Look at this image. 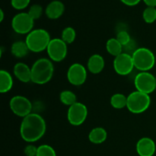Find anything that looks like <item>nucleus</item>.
Masks as SVG:
<instances>
[{
  "mask_svg": "<svg viewBox=\"0 0 156 156\" xmlns=\"http://www.w3.org/2000/svg\"><path fill=\"white\" fill-rule=\"evenodd\" d=\"M47 125L44 119L37 113H31L24 117L20 126V134L24 141L34 143L45 134Z\"/></svg>",
  "mask_w": 156,
  "mask_h": 156,
  "instance_id": "nucleus-1",
  "label": "nucleus"
},
{
  "mask_svg": "<svg viewBox=\"0 0 156 156\" xmlns=\"http://www.w3.org/2000/svg\"><path fill=\"white\" fill-rule=\"evenodd\" d=\"M54 73L52 60L47 58H41L31 66V82L37 85H44L51 80Z\"/></svg>",
  "mask_w": 156,
  "mask_h": 156,
  "instance_id": "nucleus-2",
  "label": "nucleus"
},
{
  "mask_svg": "<svg viewBox=\"0 0 156 156\" xmlns=\"http://www.w3.org/2000/svg\"><path fill=\"white\" fill-rule=\"evenodd\" d=\"M51 38L49 32L45 29L37 28L31 30L27 35L25 42L30 51L34 53H40L47 50Z\"/></svg>",
  "mask_w": 156,
  "mask_h": 156,
  "instance_id": "nucleus-3",
  "label": "nucleus"
},
{
  "mask_svg": "<svg viewBox=\"0 0 156 156\" xmlns=\"http://www.w3.org/2000/svg\"><path fill=\"white\" fill-rule=\"evenodd\" d=\"M132 57L134 66L140 72H149L156 64L155 54L146 47H138Z\"/></svg>",
  "mask_w": 156,
  "mask_h": 156,
  "instance_id": "nucleus-4",
  "label": "nucleus"
},
{
  "mask_svg": "<svg viewBox=\"0 0 156 156\" xmlns=\"http://www.w3.org/2000/svg\"><path fill=\"white\" fill-rule=\"evenodd\" d=\"M150 105L151 98L146 93L135 91L127 96L126 108L133 114H140L145 112L149 109Z\"/></svg>",
  "mask_w": 156,
  "mask_h": 156,
  "instance_id": "nucleus-5",
  "label": "nucleus"
},
{
  "mask_svg": "<svg viewBox=\"0 0 156 156\" xmlns=\"http://www.w3.org/2000/svg\"><path fill=\"white\" fill-rule=\"evenodd\" d=\"M34 20L27 12H20L13 17L12 27L14 31L19 34H28L33 30Z\"/></svg>",
  "mask_w": 156,
  "mask_h": 156,
  "instance_id": "nucleus-6",
  "label": "nucleus"
},
{
  "mask_svg": "<svg viewBox=\"0 0 156 156\" xmlns=\"http://www.w3.org/2000/svg\"><path fill=\"white\" fill-rule=\"evenodd\" d=\"M9 107L13 114L22 118L31 114L33 111V104L27 98L22 95H15L12 98Z\"/></svg>",
  "mask_w": 156,
  "mask_h": 156,
  "instance_id": "nucleus-7",
  "label": "nucleus"
},
{
  "mask_svg": "<svg viewBox=\"0 0 156 156\" xmlns=\"http://www.w3.org/2000/svg\"><path fill=\"white\" fill-rule=\"evenodd\" d=\"M136 91L151 94L156 89V78L149 72H140L134 79Z\"/></svg>",
  "mask_w": 156,
  "mask_h": 156,
  "instance_id": "nucleus-8",
  "label": "nucleus"
},
{
  "mask_svg": "<svg viewBox=\"0 0 156 156\" xmlns=\"http://www.w3.org/2000/svg\"><path fill=\"white\" fill-rule=\"evenodd\" d=\"M47 52L50 60L56 62H61L67 56V44L61 38L51 39L47 48Z\"/></svg>",
  "mask_w": 156,
  "mask_h": 156,
  "instance_id": "nucleus-9",
  "label": "nucleus"
},
{
  "mask_svg": "<svg viewBox=\"0 0 156 156\" xmlns=\"http://www.w3.org/2000/svg\"><path fill=\"white\" fill-rule=\"evenodd\" d=\"M88 117V108L84 104L76 102L70 106L67 111V119L69 123L75 126L84 123Z\"/></svg>",
  "mask_w": 156,
  "mask_h": 156,
  "instance_id": "nucleus-10",
  "label": "nucleus"
},
{
  "mask_svg": "<svg viewBox=\"0 0 156 156\" xmlns=\"http://www.w3.org/2000/svg\"><path fill=\"white\" fill-rule=\"evenodd\" d=\"M113 66L117 74L122 76L129 75L135 68L132 55L126 53H120L114 58Z\"/></svg>",
  "mask_w": 156,
  "mask_h": 156,
  "instance_id": "nucleus-11",
  "label": "nucleus"
},
{
  "mask_svg": "<svg viewBox=\"0 0 156 156\" xmlns=\"http://www.w3.org/2000/svg\"><path fill=\"white\" fill-rule=\"evenodd\" d=\"M87 79V70L80 63H73L67 71V79L69 82L75 86L83 85Z\"/></svg>",
  "mask_w": 156,
  "mask_h": 156,
  "instance_id": "nucleus-12",
  "label": "nucleus"
},
{
  "mask_svg": "<svg viewBox=\"0 0 156 156\" xmlns=\"http://www.w3.org/2000/svg\"><path fill=\"white\" fill-rule=\"evenodd\" d=\"M136 149L140 156H153L156 151V145L152 139L143 137L138 140Z\"/></svg>",
  "mask_w": 156,
  "mask_h": 156,
  "instance_id": "nucleus-13",
  "label": "nucleus"
},
{
  "mask_svg": "<svg viewBox=\"0 0 156 156\" xmlns=\"http://www.w3.org/2000/svg\"><path fill=\"white\" fill-rule=\"evenodd\" d=\"M65 5L63 3L59 0H54L49 3L45 9V14L50 19H58L64 13Z\"/></svg>",
  "mask_w": 156,
  "mask_h": 156,
  "instance_id": "nucleus-14",
  "label": "nucleus"
},
{
  "mask_svg": "<svg viewBox=\"0 0 156 156\" xmlns=\"http://www.w3.org/2000/svg\"><path fill=\"white\" fill-rule=\"evenodd\" d=\"M15 77L24 83L31 82V68L24 62H17L13 69Z\"/></svg>",
  "mask_w": 156,
  "mask_h": 156,
  "instance_id": "nucleus-15",
  "label": "nucleus"
},
{
  "mask_svg": "<svg viewBox=\"0 0 156 156\" xmlns=\"http://www.w3.org/2000/svg\"><path fill=\"white\" fill-rule=\"evenodd\" d=\"M105 59L100 54H93L90 56L87 63V67L92 74H99L105 69Z\"/></svg>",
  "mask_w": 156,
  "mask_h": 156,
  "instance_id": "nucleus-16",
  "label": "nucleus"
},
{
  "mask_svg": "<svg viewBox=\"0 0 156 156\" xmlns=\"http://www.w3.org/2000/svg\"><path fill=\"white\" fill-rule=\"evenodd\" d=\"M108 138V133L103 127H94L88 134V140L93 144H101Z\"/></svg>",
  "mask_w": 156,
  "mask_h": 156,
  "instance_id": "nucleus-17",
  "label": "nucleus"
},
{
  "mask_svg": "<svg viewBox=\"0 0 156 156\" xmlns=\"http://www.w3.org/2000/svg\"><path fill=\"white\" fill-rule=\"evenodd\" d=\"M29 51H30V50H29L25 41H15L12 44V47H11V53H12V54L16 58H18V59L25 57L28 54Z\"/></svg>",
  "mask_w": 156,
  "mask_h": 156,
  "instance_id": "nucleus-18",
  "label": "nucleus"
},
{
  "mask_svg": "<svg viewBox=\"0 0 156 156\" xmlns=\"http://www.w3.org/2000/svg\"><path fill=\"white\" fill-rule=\"evenodd\" d=\"M13 87V79L8 71L2 69L0 71V92L7 93Z\"/></svg>",
  "mask_w": 156,
  "mask_h": 156,
  "instance_id": "nucleus-19",
  "label": "nucleus"
},
{
  "mask_svg": "<svg viewBox=\"0 0 156 156\" xmlns=\"http://www.w3.org/2000/svg\"><path fill=\"white\" fill-rule=\"evenodd\" d=\"M106 50L109 54L116 57L123 53V46L117 38H111L106 43Z\"/></svg>",
  "mask_w": 156,
  "mask_h": 156,
  "instance_id": "nucleus-20",
  "label": "nucleus"
},
{
  "mask_svg": "<svg viewBox=\"0 0 156 156\" xmlns=\"http://www.w3.org/2000/svg\"><path fill=\"white\" fill-rule=\"evenodd\" d=\"M111 105L115 109H123L126 108L127 97L120 93L113 94L111 98Z\"/></svg>",
  "mask_w": 156,
  "mask_h": 156,
  "instance_id": "nucleus-21",
  "label": "nucleus"
},
{
  "mask_svg": "<svg viewBox=\"0 0 156 156\" xmlns=\"http://www.w3.org/2000/svg\"><path fill=\"white\" fill-rule=\"evenodd\" d=\"M59 100L64 105L70 107L77 102V98L76 94L70 90H64L59 94Z\"/></svg>",
  "mask_w": 156,
  "mask_h": 156,
  "instance_id": "nucleus-22",
  "label": "nucleus"
},
{
  "mask_svg": "<svg viewBox=\"0 0 156 156\" xmlns=\"http://www.w3.org/2000/svg\"><path fill=\"white\" fill-rule=\"evenodd\" d=\"M76 37V32L75 29L72 27H67L64 28L61 34V39L66 44H70L74 42Z\"/></svg>",
  "mask_w": 156,
  "mask_h": 156,
  "instance_id": "nucleus-23",
  "label": "nucleus"
},
{
  "mask_svg": "<svg viewBox=\"0 0 156 156\" xmlns=\"http://www.w3.org/2000/svg\"><path fill=\"white\" fill-rule=\"evenodd\" d=\"M143 20L147 24H152L156 21L155 7H148L144 9L143 12Z\"/></svg>",
  "mask_w": 156,
  "mask_h": 156,
  "instance_id": "nucleus-24",
  "label": "nucleus"
},
{
  "mask_svg": "<svg viewBox=\"0 0 156 156\" xmlns=\"http://www.w3.org/2000/svg\"><path fill=\"white\" fill-rule=\"evenodd\" d=\"M37 156H56V153L52 146L44 144L38 146Z\"/></svg>",
  "mask_w": 156,
  "mask_h": 156,
  "instance_id": "nucleus-25",
  "label": "nucleus"
},
{
  "mask_svg": "<svg viewBox=\"0 0 156 156\" xmlns=\"http://www.w3.org/2000/svg\"><path fill=\"white\" fill-rule=\"evenodd\" d=\"M27 13L34 20L39 19L43 14V8L41 5L34 4L30 6Z\"/></svg>",
  "mask_w": 156,
  "mask_h": 156,
  "instance_id": "nucleus-26",
  "label": "nucleus"
},
{
  "mask_svg": "<svg viewBox=\"0 0 156 156\" xmlns=\"http://www.w3.org/2000/svg\"><path fill=\"white\" fill-rule=\"evenodd\" d=\"M116 38L121 44V45L123 47L126 45L132 40L130 37V35H129V34L126 30H122V31L117 32Z\"/></svg>",
  "mask_w": 156,
  "mask_h": 156,
  "instance_id": "nucleus-27",
  "label": "nucleus"
},
{
  "mask_svg": "<svg viewBox=\"0 0 156 156\" xmlns=\"http://www.w3.org/2000/svg\"><path fill=\"white\" fill-rule=\"evenodd\" d=\"M30 0H11V5L16 10H22L27 8Z\"/></svg>",
  "mask_w": 156,
  "mask_h": 156,
  "instance_id": "nucleus-28",
  "label": "nucleus"
},
{
  "mask_svg": "<svg viewBox=\"0 0 156 156\" xmlns=\"http://www.w3.org/2000/svg\"><path fill=\"white\" fill-rule=\"evenodd\" d=\"M137 49H138V47H137L136 42L133 40H131L130 42L128 43L126 45L123 47V53H126L129 55H132Z\"/></svg>",
  "mask_w": 156,
  "mask_h": 156,
  "instance_id": "nucleus-29",
  "label": "nucleus"
},
{
  "mask_svg": "<svg viewBox=\"0 0 156 156\" xmlns=\"http://www.w3.org/2000/svg\"><path fill=\"white\" fill-rule=\"evenodd\" d=\"M37 148L34 145H27L24 149V152L26 156H37Z\"/></svg>",
  "mask_w": 156,
  "mask_h": 156,
  "instance_id": "nucleus-30",
  "label": "nucleus"
},
{
  "mask_svg": "<svg viewBox=\"0 0 156 156\" xmlns=\"http://www.w3.org/2000/svg\"><path fill=\"white\" fill-rule=\"evenodd\" d=\"M122 3L128 6H135L138 5L142 0H120Z\"/></svg>",
  "mask_w": 156,
  "mask_h": 156,
  "instance_id": "nucleus-31",
  "label": "nucleus"
},
{
  "mask_svg": "<svg viewBox=\"0 0 156 156\" xmlns=\"http://www.w3.org/2000/svg\"><path fill=\"white\" fill-rule=\"evenodd\" d=\"M148 7H156V0H143Z\"/></svg>",
  "mask_w": 156,
  "mask_h": 156,
  "instance_id": "nucleus-32",
  "label": "nucleus"
},
{
  "mask_svg": "<svg viewBox=\"0 0 156 156\" xmlns=\"http://www.w3.org/2000/svg\"><path fill=\"white\" fill-rule=\"evenodd\" d=\"M4 12H3L2 9H0V21H2L4 19Z\"/></svg>",
  "mask_w": 156,
  "mask_h": 156,
  "instance_id": "nucleus-33",
  "label": "nucleus"
}]
</instances>
